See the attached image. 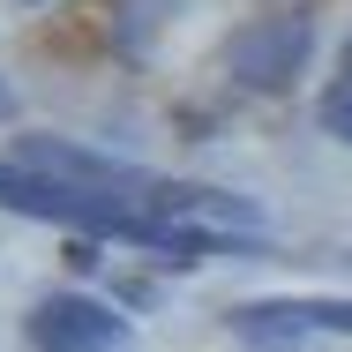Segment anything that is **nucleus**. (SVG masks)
Segmentation results:
<instances>
[{
  "label": "nucleus",
  "instance_id": "f257e3e1",
  "mask_svg": "<svg viewBox=\"0 0 352 352\" xmlns=\"http://www.w3.org/2000/svg\"><path fill=\"white\" fill-rule=\"evenodd\" d=\"M307 53H315V15H263V23H248L240 38H232V75L248 82V90H285L292 75L307 68Z\"/></svg>",
  "mask_w": 352,
  "mask_h": 352
},
{
  "label": "nucleus",
  "instance_id": "f03ea898",
  "mask_svg": "<svg viewBox=\"0 0 352 352\" xmlns=\"http://www.w3.org/2000/svg\"><path fill=\"white\" fill-rule=\"evenodd\" d=\"M120 345H128V322L90 292H53L30 315V352H120Z\"/></svg>",
  "mask_w": 352,
  "mask_h": 352
},
{
  "label": "nucleus",
  "instance_id": "7ed1b4c3",
  "mask_svg": "<svg viewBox=\"0 0 352 352\" xmlns=\"http://www.w3.org/2000/svg\"><path fill=\"white\" fill-rule=\"evenodd\" d=\"M322 128H330L338 142H352V75L330 90V98H322Z\"/></svg>",
  "mask_w": 352,
  "mask_h": 352
},
{
  "label": "nucleus",
  "instance_id": "20e7f679",
  "mask_svg": "<svg viewBox=\"0 0 352 352\" xmlns=\"http://www.w3.org/2000/svg\"><path fill=\"white\" fill-rule=\"evenodd\" d=\"M307 330H352V300H300Z\"/></svg>",
  "mask_w": 352,
  "mask_h": 352
},
{
  "label": "nucleus",
  "instance_id": "39448f33",
  "mask_svg": "<svg viewBox=\"0 0 352 352\" xmlns=\"http://www.w3.org/2000/svg\"><path fill=\"white\" fill-rule=\"evenodd\" d=\"M0 113H8V82H0Z\"/></svg>",
  "mask_w": 352,
  "mask_h": 352
},
{
  "label": "nucleus",
  "instance_id": "423d86ee",
  "mask_svg": "<svg viewBox=\"0 0 352 352\" xmlns=\"http://www.w3.org/2000/svg\"><path fill=\"white\" fill-rule=\"evenodd\" d=\"M345 75H352V45H345Z\"/></svg>",
  "mask_w": 352,
  "mask_h": 352
}]
</instances>
